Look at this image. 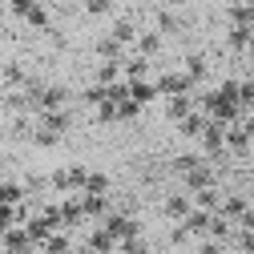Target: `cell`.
<instances>
[{
    "label": "cell",
    "instance_id": "cell-7",
    "mask_svg": "<svg viewBox=\"0 0 254 254\" xmlns=\"http://www.w3.org/2000/svg\"><path fill=\"white\" fill-rule=\"evenodd\" d=\"M137 33H141V28H137V20H133V16H117V20H113V28H109V37H113L117 45H125V49H133Z\"/></svg>",
    "mask_w": 254,
    "mask_h": 254
},
{
    "label": "cell",
    "instance_id": "cell-4",
    "mask_svg": "<svg viewBox=\"0 0 254 254\" xmlns=\"http://www.w3.org/2000/svg\"><path fill=\"white\" fill-rule=\"evenodd\" d=\"M28 81H33V73H28L20 61H4V65H0V89L4 93H16V89H24Z\"/></svg>",
    "mask_w": 254,
    "mask_h": 254
},
{
    "label": "cell",
    "instance_id": "cell-9",
    "mask_svg": "<svg viewBox=\"0 0 254 254\" xmlns=\"http://www.w3.org/2000/svg\"><path fill=\"white\" fill-rule=\"evenodd\" d=\"M202 149L206 153H226V125H218V121H210L206 129H202Z\"/></svg>",
    "mask_w": 254,
    "mask_h": 254
},
{
    "label": "cell",
    "instance_id": "cell-26",
    "mask_svg": "<svg viewBox=\"0 0 254 254\" xmlns=\"http://www.w3.org/2000/svg\"><path fill=\"white\" fill-rule=\"evenodd\" d=\"M85 12L89 16H109L113 12V0H85Z\"/></svg>",
    "mask_w": 254,
    "mask_h": 254
},
{
    "label": "cell",
    "instance_id": "cell-17",
    "mask_svg": "<svg viewBox=\"0 0 254 254\" xmlns=\"http://www.w3.org/2000/svg\"><path fill=\"white\" fill-rule=\"evenodd\" d=\"M97 57H101V61H125V57H129V49H125V45H117V41L105 33V37L97 41Z\"/></svg>",
    "mask_w": 254,
    "mask_h": 254
},
{
    "label": "cell",
    "instance_id": "cell-2",
    "mask_svg": "<svg viewBox=\"0 0 254 254\" xmlns=\"http://www.w3.org/2000/svg\"><path fill=\"white\" fill-rule=\"evenodd\" d=\"M162 49H166V37L157 33V28H141L129 53H137V57H145V61H157V57H162Z\"/></svg>",
    "mask_w": 254,
    "mask_h": 254
},
{
    "label": "cell",
    "instance_id": "cell-22",
    "mask_svg": "<svg viewBox=\"0 0 254 254\" xmlns=\"http://www.w3.org/2000/svg\"><path fill=\"white\" fill-rule=\"evenodd\" d=\"M133 117H141V105L133 97H121L117 101V121H133Z\"/></svg>",
    "mask_w": 254,
    "mask_h": 254
},
{
    "label": "cell",
    "instance_id": "cell-21",
    "mask_svg": "<svg viewBox=\"0 0 254 254\" xmlns=\"http://www.w3.org/2000/svg\"><path fill=\"white\" fill-rule=\"evenodd\" d=\"M230 250L254 254V230H234V238H230Z\"/></svg>",
    "mask_w": 254,
    "mask_h": 254
},
{
    "label": "cell",
    "instance_id": "cell-31",
    "mask_svg": "<svg viewBox=\"0 0 254 254\" xmlns=\"http://www.w3.org/2000/svg\"><path fill=\"white\" fill-rule=\"evenodd\" d=\"M166 4H182V0H166Z\"/></svg>",
    "mask_w": 254,
    "mask_h": 254
},
{
    "label": "cell",
    "instance_id": "cell-3",
    "mask_svg": "<svg viewBox=\"0 0 254 254\" xmlns=\"http://www.w3.org/2000/svg\"><path fill=\"white\" fill-rule=\"evenodd\" d=\"M178 69L190 77V85H194V89H206V77H210V61H206L202 53H186Z\"/></svg>",
    "mask_w": 254,
    "mask_h": 254
},
{
    "label": "cell",
    "instance_id": "cell-28",
    "mask_svg": "<svg viewBox=\"0 0 254 254\" xmlns=\"http://www.w3.org/2000/svg\"><path fill=\"white\" fill-rule=\"evenodd\" d=\"M238 230H254V206H246V214L238 218Z\"/></svg>",
    "mask_w": 254,
    "mask_h": 254
},
{
    "label": "cell",
    "instance_id": "cell-32",
    "mask_svg": "<svg viewBox=\"0 0 254 254\" xmlns=\"http://www.w3.org/2000/svg\"><path fill=\"white\" fill-rule=\"evenodd\" d=\"M0 254H4V242H0Z\"/></svg>",
    "mask_w": 254,
    "mask_h": 254
},
{
    "label": "cell",
    "instance_id": "cell-30",
    "mask_svg": "<svg viewBox=\"0 0 254 254\" xmlns=\"http://www.w3.org/2000/svg\"><path fill=\"white\" fill-rule=\"evenodd\" d=\"M246 117H254V105H250V109H246Z\"/></svg>",
    "mask_w": 254,
    "mask_h": 254
},
{
    "label": "cell",
    "instance_id": "cell-27",
    "mask_svg": "<svg viewBox=\"0 0 254 254\" xmlns=\"http://www.w3.org/2000/svg\"><path fill=\"white\" fill-rule=\"evenodd\" d=\"M198 254H230V246L226 242H214V238H202L198 242Z\"/></svg>",
    "mask_w": 254,
    "mask_h": 254
},
{
    "label": "cell",
    "instance_id": "cell-11",
    "mask_svg": "<svg viewBox=\"0 0 254 254\" xmlns=\"http://www.w3.org/2000/svg\"><path fill=\"white\" fill-rule=\"evenodd\" d=\"M28 194H24V186L20 178H0V206H20Z\"/></svg>",
    "mask_w": 254,
    "mask_h": 254
},
{
    "label": "cell",
    "instance_id": "cell-8",
    "mask_svg": "<svg viewBox=\"0 0 254 254\" xmlns=\"http://www.w3.org/2000/svg\"><path fill=\"white\" fill-rule=\"evenodd\" d=\"M190 214H194V198H190V194H170V198H166V218L174 222V226L186 222Z\"/></svg>",
    "mask_w": 254,
    "mask_h": 254
},
{
    "label": "cell",
    "instance_id": "cell-20",
    "mask_svg": "<svg viewBox=\"0 0 254 254\" xmlns=\"http://www.w3.org/2000/svg\"><path fill=\"white\" fill-rule=\"evenodd\" d=\"M250 37H254L250 28H234V24H230V33H226V45H230L234 53H246V45H250Z\"/></svg>",
    "mask_w": 254,
    "mask_h": 254
},
{
    "label": "cell",
    "instance_id": "cell-18",
    "mask_svg": "<svg viewBox=\"0 0 254 254\" xmlns=\"http://www.w3.org/2000/svg\"><path fill=\"white\" fill-rule=\"evenodd\" d=\"M206 125H210V117H206L202 109H194V113H190V117H186V121L178 125V129H182L186 137H194V141H198V137H202V129H206Z\"/></svg>",
    "mask_w": 254,
    "mask_h": 254
},
{
    "label": "cell",
    "instance_id": "cell-13",
    "mask_svg": "<svg viewBox=\"0 0 254 254\" xmlns=\"http://www.w3.org/2000/svg\"><path fill=\"white\" fill-rule=\"evenodd\" d=\"M73 250H77V242H73V234H69V230H57V234L41 246V254H73Z\"/></svg>",
    "mask_w": 254,
    "mask_h": 254
},
{
    "label": "cell",
    "instance_id": "cell-25",
    "mask_svg": "<svg viewBox=\"0 0 254 254\" xmlns=\"http://www.w3.org/2000/svg\"><path fill=\"white\" fill-rule=\"evenodd\" d=\"M238 105H242V109H250V105H254V81H250V77H242V81H238Z\"/></svg>",
    "mask_w": 254,
    "mask_h": 254
},
{
    "label": "cell",
    "instance_id": "cell-16",
    "mask_svg": "<svg viewBox=\"0 0 254 254\" xmlns=\"http://www.w3.org/2000/svg\"><path fill=\"white\" fill-rule=\"evenodd\" d=\"M246 206H250L246 198H238V194H230V198H222V206H218V214L226 218V222H234V226H238V218L246 214Z\"/></svg>",
    "mask_w": 254,
    "mask_h": 254
},
{
    "label": "cell",
    "instance_id": "cell-5",
    "mask_svg": "<svg viewBox=\"0 0 254 254\" xmlns=\"http://www.w3.org/2000/svg\"><path fill=\"white\" fill-rule=\"evenodd\" d=\"M194 109H198V97H194V93H182V97H170V101H166V117H170L174 125H182Z\"/></svg>",
    "mask_w": 254,
    "mask_h": 254
},
{
    "label": "cell",
    "instance_id": "cell-34",
    "mask_svg": "<svg viewBox=\"0 0 254 254\" xmlns=\"http://www.w3.org/2000/svg\"><path fill=\"white\" fill-rule=\"evenodd\" d=\"M149 254H153V250H149Z\"/></svg>",
    "mask_w": 254,
    "mask_h": 254
},
{
    "label": "cell",
    "instance_id": "cell-23",
    "mask_svg": "<svg viewBox=\"0 0 254 254\" xmlns=\"http://www.w3.org/2000/svg\"><path fill=\"white\" fill-rule=\"evenodd\" d=\"M117 254H149V242H145V234H137V238H125V242L117 246Z\"/></svg>",
    "mask_w": 254,
    "mask_h": 254
},
{
    "label": "cell",
    "instance_id": "cell-14",
    "mask_svg": "<svg viewBox=\"0 0 254 254\" xmlns=\"http://www.w3.org/2000/svg\"><path fill=\"white\" fill-rule=\"evenodd\" d=\"M250 145H254V141H250V133L242 129V121H238V125H226V149H230V153H246Z\"/></svg>",
    "mask_w": 254,
    "mask_h": 254
},
{
    "label": "cell",
    "instance_id": "cell-33",
    "mask_svg": "<svg viewBox=\"0 0 254 254\" xmlns=\"http://www.w3.org/2000/svg\"><path fill=\"white\" fill-rule=\"evenodd\" d=\"M230 254H242V250H230Z\"/></svg>",
    "mask_w": 254,
    "mask_h": 254
},
{
    "label": "cell",
    "instance_id": "cell-19",
    "mask_svg": "<svg viewBox=\"0 0 254 254\" xmlns=\"http://www.w3.org/2000/svg\"><path fill=\"white\" fill-rule=\"evenodd\" d=\"M81 194H101V198H109V174L89 170V182H85V190H81Z\"/></svg>",
    "mask_w": 254,
    "mask_h": 254
},
{
    "label": "cell",
    "instance_id": "cell-6",
    "mask_svg": "<svg viewBox=\"0 0 254 254\" xmlns=\"http://www.w3.org/2000/svg\"><path fill=\"white\" fill-rule=\"evenodd\" d=\"M81 242H85V246H89L93 254H113V250H117V238H113V234H109V230L101 226V222H97V226H93V230H89V234H85Z\"/></svg>",
    "mask_w": 254,
    "mask_h": 254
},
{
    "label": "cell",
    "instance_id": "cell-24",
    "mask_svg": "<svg viewBox=\"0 0 254 254\" xmlns=\"http://www.w3.org/2000/svg\"><path fill=\"white\" fill-rule=\"evenodd\" d=\"M178 28H182V20H178L174 12H157V33H162V37L178 33Z\"/></svg>",
    "mask_w": 254,
    "mask_h": 254
},
{
    "label": "cell",
    "instance_id": "cell-12",
    "mask_svg": "<svg viewBox=\"0 0 254 254\" xmlns=\"http://www.w3.org/2000/svg\"><path fill=\"white\" fill-rule=\"evenodd\" d=\"M125 85H129V97H133L141 109H145L149 101H157V85H153V77H149V81H125Z\"/></svg>",
    "mask_w": 254,
    "mask_h": 254
},
{
    "label": "cell",
    "instance_id": "cell-29",
    "mask_svg": "<svg viewBox=\"0 0 254 254\" xmlns=\"http://www.w3.org/2000/svg\"><path fill=\"white\" fill-rule=\"evenodd\" d=\"M246 57H250V61H254V37H250V45H246Z\"/></svg>",
    "mask_w": 254,
    "mask_h": 254
},
{
    "label": "cell",
    "instance_id": "cell-1",
    "mask_svg": "<svg viewBox=\"0 0 254 254\" xmlns=\"http://www.w3.org/2000/svg\"><path fill=\"white\" fill-rule=\"evenodd\" d=\"M153 85H157V97L170 101V97H182V93H194L190 77L182 69H166V73H153Z\"/></svg>",
    "mask_w": 254,
    "mask_h": 254
},
{
    "label": "cell",
    "instance_id": "cell-10",
    "mask_svg": "<svg viewBox=\"0 0 254 254\" xmlns=\"http://www.w3.org/2000/svg\"><path fill=\"white\" fill-rule=\"evenodd\" d=\"M210 218H214L210 210H194L186 222H178V226H186V234H190V238H198V242H202V238L210 234Z\"/></svg>",
    "mask_w": 254,
    "mask_h": 254
},
{
    "label": "cell",
    "instance_id": "cell-15",
    "mask_svg": "<svg viewBox=\"0 0 254 254\" xmlns=\"http://www.w3.org/2000/svg\"><path fill=\"white\" fill-rule=\"evenodd\" d=\"M190 198H194V210H210V214H218V206H222L218 186H206V190H198V194H190Z\"/></svg>",
    "mask_w": 254,
    "mask_h": 254
}]
</instances>
